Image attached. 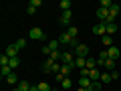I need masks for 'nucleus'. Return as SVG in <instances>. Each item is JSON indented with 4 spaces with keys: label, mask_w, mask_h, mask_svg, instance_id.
<instances>
[{
    "label": "nucleus",
    "mask_w": 121,
    "mask_h": 91,
    "mask_svg": "<svg viewBox=\"0 0 121 91\" xmlns=\"http://www.w3.org/2000/svg\"><path fill=\"white\" fill-rule=\"evenodd\" d=\"M28 39H35V41H44L47 36H44L43 28H39V26H35V28L28 30Z\"/></svg>",
    "instance_id": "1"
},
{
    "label": "nucleus",
    "mask_w": 121,
    "mask_h": 91,
    "mask_svg": "<svg viewBox=\"0 0 121 91\" xmlns=\"http://www.w3.org/2000/svg\"><path fill=\"white\" fill-rule=\"evenodd\" d=\"M73 63H75V53H69V51L60 53V65H73Z\"/></svg>",
    "instance_id": "2"
},
{
    "label": "nucleus",
    "mask_w": 121,
    "mask_h": 91,
    "mask_svg": "<svg viewBox=\"0 0 121 91\" xmlns=\"http://www.w3.org/2000/svg\"><path fill=\"white\" fill-rule=\"evenodd\" d=\"M117 14H121V6H119V4H113L111 8H109V18H107V22H105V24H109V22H115Z\"/></svg>",
    "instance_id": "3"
},
{
    "label": "nucleus",
    "mask_w": 121,
    "mask_h": 91,
    "mask_svg": "<svg viewBox=\"0 0 121 91\" xmlns=\"http://www.w3.org/2000/svg\"><path fill=\"white\" fill-rule=\"evenodd\" d=\"M73 53H75V57H85V59H87V57H89V47L81 43L79 47H75V49H73Z\"/></svg>",
    "instance_id": "4"
},
{
    "label": "nucleus",
    "mask_w": 121,
    "mask_h": 91,
    "mask_svg": "<svg viewBox=\"0 0 121 91\" xmlns=\"http://www.w3.org/2000/svg\"><path fill=\"white\" fill-rule=\"evenodd\" d=\"M93 35H97V36H105V35H107V24H105V22L95 24V26H93Z\"/></svg>",
    "instance_id": "5"
},
{
    "label": "nucleus",
    "mask_w": 121,
    "mask_h": 91,
    "mask_svg": "<svg viewBox=\"0 0 121 91\" xmlns=\"http://www.w3.org/2000/svg\"><path fill=\"white\" fill-rule=\"evenodd\" d=\"M71 18H73V12H71V10H65V12L60 14V24L63 26H67V28H69V22H71Z\"/></svg>",
    "instance_id": "6"
},
{
    "label": "nucleus",
    "mask_w": 121,
    "mask_h": 91,
    "mask_svg": "<svg viewBox=\"0 0 121 91\" xmlns=\"http://www.w3.org/2000/svg\"><path fill=\"white\" fill-rule=\"evenodd\" d=\"M101 75H103V71H101L99 67H95V69L89 71V79H91L93 83H95V81H101Z\"/></svg>",
    "instance_id": "7"
},
{
    "label": "nucleus",
    "mask_w": 121,
    "mask_h": 91,
    "mask_svg": "<svg viewBox=\"0 0 121 91\" xmlns=\"http://www.w3.org/2000/svg\"><path fill=\"white\" fill-rule=\"evenodd\" d=\"M18 55H20V51H18L14 45H8V47H6V57H10V59H16Z\"/></svg>",
    "instance_id": "8"
},
{
    "label": "nucleus",
    "mask_w": 121,
    "mask_h": 91,
    "mask_svg": "<svg viewBox=\"0 0 121 91\" xmlns=\"http://www.w3.org/2000/svg\"><path fill=\"white\" fill-rule=\"evenodd\" d=\"M107 55H109V59L117 61V59H119V55H121V53H119V49H117L115 45H113V47H109V49H107Z\"/></svg>",
    "instance_id": "9"
},
{
    "label": "nucleus",
    "mask_w": 121,
    "mask_h": 91,
    "mask_svg": "<svg viewBox=\"0 0 121 91\" xmlns=\"http://www.w3.org/2000/svg\"><path fill=\"white\" fill-rule=\"evenodd\" d=\"M75 69H87V59L85 57H75Z\"/></svg>",
    "instance_id": "10"
},
{
    "label": "nucleus",
    "mask_w": 121,
    "mask_h": 91,
    "mask_svg": "<svg viewBox=\"0 0 121 91\" xmlns=\"http://www.w3.org/2000/svg\"><path fill=\"white\" fill-rule=\"evenodd\" d=\"M52 65H55V61L47 59V61L43 63V73H52Z\"/></svg>",
    "instance_id": "11"
},
{
    "label": "nucleus",
    "mask_w": 121,
    "mask_h": 91,
    "mask_svg": "<svg viewBox=\"0 0 121 91\" xmlns=\"http://www.w3.org/2000/svg\"><path fill=\"white\" fill-rule=\"evenodd\" d=\"M91 83H93V81H91L89 77H81V79H79V87H83V89H89Z\"/></svg>",
    "instance_id": "12"
},
{
    "label": "nucleus",
    "mask_w": 121,
    "mask_h": 91,
    "mask_svg": "<svg viewBox=\"0 0 121 91\" xmlns=\"http://www.w3.org/2000/svg\"><path fill=\"white\" fill-rule=\"evenodd\" d=\"M65 32H67V35L71 36V39H77V35H79V28H77V26H73V24H71L69 28L65 30Z\"/></svg>",
    "instance_id": "13"
},
{
    "label": "nucleus",
    "mask_w": 121,
    "mask_h": 91,
    "mask_svg": "<svg viewBox=\"0 0 121 91\" xmlns=\"http://www.w3.org/2000/svg\"><path fill=\"white\" fill-rule=\"evenodd\" d=\"M103 69H105V71H115V61H113V59H107V61L103 63Z\"/></svg>",
    "instance_id": "14"
},
{
    "label": "nucleus",
    "mask_w": 121,
    "mask_h": 91,
    "mask_svg": "<svg viewBox=\"0 0 121 91\" xmlns=\"http://www.w3.org/2000/svg\"><path fill=\"white\" fill-rule=\"evenodd\" d=\"M59 43H60V45H71V43H73V39H71L67 32H63V35L59 36Z\"/></svg>",
    "instance_id": "15"
},
{
    "label": "nucleus",
    "mask_w": 121,
    "mask_h": 91,
    "mask_svg": "<svg viewBox=\"0 0 121 91\" xmlns=\"http://www.w3.org/2000/svg\"><path fill=\"white\" fill-rule=\"evenodd\" d=\"M113 79H111V73H107V71H103V75H101V83L103 85H109Z\"/></svg>",
    "instance_id": "16"
},
{
    "label": "nucleus",
    "mask_w": 121,
    "mask_h": 91,
    "mask_svg": "<svg viewBox=\"0 0 121 91\" xmlns=\"http://www.w3.org/2000/svg\"><path fill=\"white\" fill-rule=\"evenodd\" d=\"M6 83H10V85H16V83H20V81H18V75H16V73H10L8 77H6Z\"/></svg>",
    "instance_id": "17"
},
{
    "label": "nucleus",
    "mask_w": 121,
    "mask_h": 91,
    "mask_svg": "<svg viewBox=\"0 0 121 91\" xmlns=\"http://www.w3.org/2000/svg\"><path fill=\"white\" fill-rule=\"evenodd\" d=\"M95 67H97V59H95V57H87V69H95Z\"/></svg>",
    "instance_id": "18"
},
{
    "label": "nucleus",
    "mask_w": 121,
    "mask_h": 91,
    "mask_svg": "<svg viewBox=\"0 0 121 91\" xmlns=\"http://www.w3.org/2000/svg\"><path fill=\"white\" fill-rule=\"evenodd\" d=\"M115 32H117V24H115V22H109V24H107V35L113 36Z\"/></svg>",
    "instance_id": "19"
},
{
    "label": "nucleus",
    "mask_w": 121,
    "mask_h": 91,
    "mask_svg": "<svg viewBox=\"0 0 121 91\" xmlns=\"http://www.w3.org/2000/svg\"><path fill=\"white\" fill-rule=\"evenodd\" d=\"M30 87H32V85H30L28 81H24V79L18 83V89H20V91H30Z\"/></svg>",
    "instance_id": "20"
},
{
    "label": "nucleus",
    "mask_w": 121,
    "mask_h": 91,
    "mask_svg": "<svg viewBox=\"0 0 121 91\" xmlns=\"http://www.w3.org/2000/svg\"><path fill=\"white\" fill-rule=\"evenodd\" d=\"M101 41H103V45H105V47H113V36L105 35V36H101Z\"/></svg>",
    "instance_id": "21"
},
{
    "label": "nucleus",
    "mask_w": 121,
    "mask_h": 91,
    "mask_svg": "<svg viewBox=\"0 0 121 91\" xmlns=\"http://www.w3.org/2000/svg\"><path fill=\"white\" fill-rule=\"evenodd\" d=\"M59 6H60V10H63V12H65V10H71V2H69V0H60Z\"/></svg>",
    "instance_id": "22"
},
{
    "label": "nucleus",
    "mask_w": 121,
    "mask_h": 91,
    "mask_svg": "<svg viewBox=\"0 0 121 91\" xmlns=\"http://www.w3.org/2000/svg\"><path fill=\"white\" fill-rule=\"evenodd\" d=\"M10 73H14V71L10 69V65H6V67H2V71H0V75H2V79H4V77H8Z\"/></svg>",
    "instance_id": "23"
},
{
    "label": "nucleus",
    "mask_w": 121,
    "mask_h": 91,
    "mask_svg": "<svg viewBox=\"0 0 121 91\" xmlns=\"http://www.w3.org/2000/svg\"><path fill=\"white\" fill-rule=\"evenodd\" d=\"M48 47H51V51H59V47H60V43H59V39H52L51 43H48Z\"/></svg>",
    "instance_id": "24"
},
{
    "label": "nucleus",
    "mask_w": 121,
    "mask_h": 91,
    "mask_svg": "<svg viewBox=\"0 0 121 91\" xmlns=\"http://www.w3.org/2000/svg\"><path fill=\"white\" fill-rule=\"evenodd\" d=\"M14 47H16V49H18V51H22V49H24V47H26V39H18V41H16V43H14Z\"/></svg>",
    "instance_id": "25"
},
{
    "label": "nucleus",
    "mask_w": 121,
    "mask_h": 91,
    "mask_svg": "<svg viewBox=\"0 0 121 91\" xmlns=\"http://www.w3.org/2000/svg\"><path fill=\"white\" fill-rule=\"evenodd\" d=\"M71 85H73V81H71V77H67L65 81L60 83V87H63V89H65V91H69V87H71Z\"/></svg>",
    "instance_id": "26"
},
{
    "label": "nucleus",
    "mask_w": 121,
    "mask_h": 91,
    "mask_svg": "<svg viewBox=\"0 0 121 91\" xmlns=\"http://www.w3.org/2000/svg\"><path fill=\"white\" fill-rule=\"evenodd\" d=\"M87 91H101V81H95V83H91V87Z\"/></svg>",
    "instance_id": "27"
},
{
    "label": "nucleus",
    "mask_w": 121,
    "mask_h": 91,
    "mask_svg": "<svg viewBox=\"0 0 121 91\" xmlns=\"http://www.w3.org/2000/svg\"><path fill=\"white\" fill-rule=\"evenodd\" d=\"M39 89H40V91H52V87L48 85L47 81H43V83H39Z\"/></svg>",
    "instance_id": "28"
},
{
    "label": "nucleus",
    "mask_w": 121,
    "mask_h": 91,
    "mask_svg": "<svg viewBox=\"0 0 121 91\" xmlns=\"http://www.w3.org/2000/svg\"><path fill=\"white\" fill-rule=\"evenodd\" d=\"M18 65H20V59H18V57H16V59H10V69H18Z\"/></svg>",
    "instance_id": "29"
},
{
    "label": "nucleus",
    "mask_w": 121,
    "mask_h": 91,
    "mask_svg": "<svg viewBox=\"0 0 121 91\" xmlns=\"http://www.w3.org/2000/svg\"><path fill=\"white\" fill-rule=\"evenodd\" d=\"M111 6H113V2H111V0H101V8H111Z\"/></svg>",
    "instance_id": "30"
},
{
    "label": "nucleus",
    "mask_w": 121,
    "mask_h": 91,
    "mask_svg": "<svg viewBox=\"0 0 121 91\" xmlns=\"http://www.w3.org/2000/svg\"><path fill=\"white\" fill-rule=\"evenodd\" d=\"M65 79H67V77H65L63 73H56V75H55V81H56V83H63Z\"/></svg>",
    "instance_id": "31"
},
{
    "label": "nucleus",
    "mask_w": 121,
    "mask_h": 91,
    "mask_svg": "<svg viewBox=\"0 0 121 91\" xmlns=\"http://www.w3.org/2000/svg\"><path fill=\"white\" fill-rule=\"evenodd\" d=\"M51 47H48V45H44V47H43V55H48V57H51Z\"/></svg>",
    "instance_id": "32"
},
{
    "label": "nucleus",
    "mask_w": 121,
    "mask_h": 91,
    "mask_svg": "<svg viewBox=\"0 0 121 91\" xmlns=\"http://www.w3.org/2000/svg\"><path fill=\"white\" fill-rule=\"evenodd\" d=\"M28 4H30V6H35V8H39V6L43 4V2H40V0H30Z\"/></svg>",
    "instance_id": "33"
},
{
    "label": "nucleus",
    "mask_w": 121,
    "mask_h": 91,
    "mask_svg": "<svg viewBox=\"0 0 121 91\" xmlns=\"http://www.w3.org/2000/svg\"><path fill=\"white\" fill-rule=\"evenodd\" d=\"M26 12H28V14H35V12H36V8H35V6H30V4H28V6H26Z\"/></svg>",
    "instance_id": "34"
},
{
    "label": "nucleus",
    "mask_w": 121,
    "mask_h": 91,
    "mask_svg": "<svg viewBox=\"0 0 121 91\" xmlns=\"http://www.w3.org/2000/svg\"><path fill=\"white\" fill-rule=\"evenodd\" d=\"M111 79L115 81V79H119V71H111Z\"/></svg>",
    "instance_id": "35"
},
{
    "label": "nucleus",
    "mask_w": 121,
    "mask_h": 91,
    "mask_svg": "<svg viewBox=\"0 0 121 91\" xmlns=\"http://www.w3.org/2000/svg\"><path fill=\"white\" fill-rule=\"evenodd\" d=\"M77 91H87V89H83V87H79V89H77Z\"/></svg>",
    "instance_id": "36"
},
{
    "label": "nucleus",
    "mask_w": 121,
    "mask_h": 91,
    "mask_svg": "<svg viewBox=\"0 0 121 91\" xmlns=\"http://www.w3.org/2000/svg\"><path fill=\"white\" fill-rule=\"evenodd\" d=\"M12 91H20V89H18V87H16V89H12Z\"/></svg>",
    "instance_id": "37"
},
{
    "label": "nucleus",
    "mask_w": 121,
    "mask_h": 91,
    "mask_svg": "<svg viewBox=\"0 0 121 91\" xmlns=\"http://www.w3.org/2000/svg\"><path fill=\"white\" fill-rule=\"evenodd\" d=\"M52 91H59V89H52Z\"/></svg>",
    "instance_id": "38"
},
{
    "label": "nucleus",
    "mask_w": 121,
    "mask_h": 91,
    "mask_svg": "<svg viewBox=\"0 0 121 91\" xmlns=\"http://www.w3.org/2000/svg\"><path fill=\"white\" fill-rule=\"evenodd\" d=\"M119 16H121V14H119Z\"/></svg>",
    "instance_id": "39"
}]
</instances>
